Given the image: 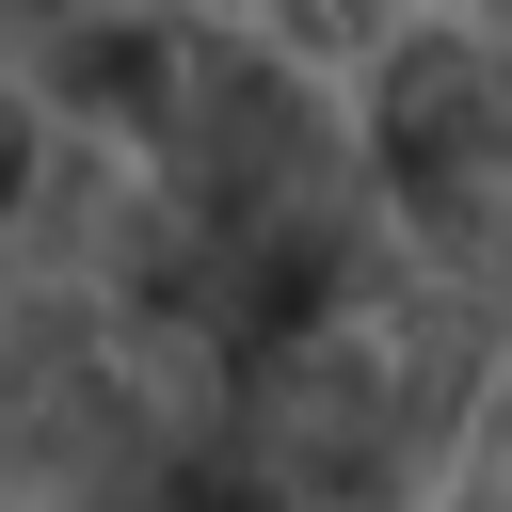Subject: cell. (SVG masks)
Segmentation results:
<instances>
[{"label":"cell","mask_w":512,"mask_h":512,"mask_svg":"<svg viewBox=\"0 0 512 512\" xmlns=\"http://www.w3.org/2000/svg\"><path fill=\"white\" fill-rule=\"evenodd\" d=\"M496 384H512V304L416 272V240H400V288L384 304H352L336 336L240 368L224 480L256 512H432V480L480 448V400Z\"/></svg>","instance_id":"obj_1"},{"label":"cell","mask_w":512,"mask_h":512,"mask_svg":"<svg viewBox=\"0 0 512 512\" xmlns=\"http://www.w3.org/2000/svg\"><path fill=\"white\" fill-rule=\"evenodd\" d=\"M144 176H160V208H176L192 240H304V224H368V208H384L368 128H352L272 32H240V16L192 32V80H176Z\"/></svg>","instance_id":"obj_2"},{"label":"cell","mask_w":512,"mask_h":512,"mask_svg":"<svg viewBox=\"0 0 512 512\" xmlns=\"http://www.w3.org/2000/svg\"><path fill=\"white\" fill-rule=\"evenodd\" d=\"M368 176L416 240V272L512 304V16H416L368 64Z\"/></svg>","instance_id":"obj_3"},{"label":"cell","mask_w":512,"mask_h":512,"mask_svg":"<svg viewBox=\"0 0 512 512\" xmlns=\"http://www.w3.org/2000/svg\"><path fill=\"white\" fill-rule=\"evenodd\" d=\"M192 32H208V16H80L16 96H32L48 128H80V144H160V112H176V80H192Z\"/></svg>","instance_id":"obj_4"},{"label":"cell","mask_w":512,"mask_h":512,"mask_svg":"<svg viewBox=\"0 0 512 512\" xmlns=\"http://www.w3.org/2000/svg\"><path fill=\"white\" fill-rule=\"evenodd\" d=\"M240 32H272L288 64H304V48H368V64H384L416 16H400V0H240Z\"/></svg>","instance_id":"obj_5"},{"label":"cell","mask_w":512,"mask_h":512,"mask_svg":"<svg viewBox=\"0 0 512 512\" xmlns=\"http://www.w3.org/2000/svg\"><path fill=\"white\" fill-rule=\"evenodd\" d=\"M128 512H256L240 480H176V496H128Z\"/></svg>","instance_id":"obj_6"}]
</instances>
